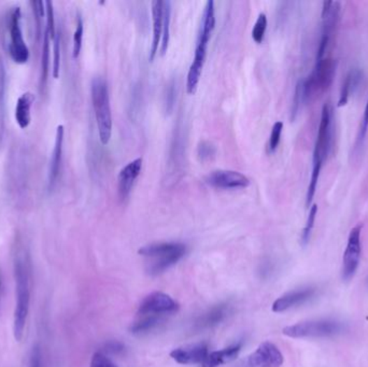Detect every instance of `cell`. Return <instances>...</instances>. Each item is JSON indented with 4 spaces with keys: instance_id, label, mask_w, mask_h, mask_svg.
I'll return each mask as SVG.
<instances>
[{
    "instance_id": "6da1fadb",
    "label": "cell",
    "mask_w": 368,
    "mask_h": 367,
    "mask_svg": "<svg viewBox=\"0 0 368 367\" xmlns=\"http://www.w3.org/2000/svg\"><path fill=\"white\" fill-rule=\"evenodd\" d=\"M15 301L13 335L15 340L21 341L25 330L26 321L31 301V269L26 257L17 255L15 260Z\"/></svg>"
},
{
    "instance_id": "7a4b0ae2",
    "label": "cell",
    "mask_w": 368,
    "mask_h": 367,
    "mask_svg": "<svg viewBox=\"0 0 368 367\" xmlns=\"http://www.w3.org/2000/svg\"><path fill=\"white\" fill-rule=\"evenodd\" d=\"M186 245L180 243H160L145 246L139 249L138 253L149 260L147 271L156 276L164 273L174 267L184 255Z\"/></svg>"
},
{
    "instance_id": "3957f363",
    "label": "cell",
    "mask_w": 368,
    "mask_h": 367,
    "mask_svg": "<svg viewBox=\"0 0 368 367\" xmlns=\"http://www.w3.org/2000/svg\"><path fill=\"white\" fill-rule=\"evenodd\" d=\"M91 94L99 139L103 146H107L112 135V113H111L110 97H109L106 80L101 77L93 79Z\"/></svg>"
},
{
    "instance_id": "277c9868",
    "label": "cell",
    "mask_w": 368,
    "mask_h": 367,
    "mask_svg": "<svg viewBox=\"0 0 368 367\" xmlns=\"http://www.w3.org/2000/svg\"><path fill=\"white\" fill-rule=\"evenodd\" d=\"M336 61L323 59L316 61L314 70L307 79H304V98L305 103L314 95L323 94L333 84L335 78Z\"/></svg>"
},
{
    "instance_id": "5b68a950",
    "label": "cell",
    "mask_w": 368,
    "mask_h": 367,
    "mask_svg": "<svg viewBox=\"0 0 368 367\" xmlns=\"http://www.w3.org/2000/svg\"><path fill=\"white\" fill-rule=\"evenodd\" d=\"M343 323L334 320H314L296 323L284 327L282 333L291 338H312V337H332L343 333Z\"/></svg>"
},
{
    "instance_id": "8992f818",
    "label": "cell",
    "mask_w": 368,
    "mask_h": 367,
    "mask_svg": "<svg viewBox=\"0 0 368 367\" xmlns=\"http://www.w3.org/2000/svg\"><path fill=\"white\" fill-rule=\"evenodd\" d=\"M21 22V8H13L11 15H10L9 22V53L12 61L20 65L26 64L29 59V49L24 40Z\"/></svg>"
},
{
    "instance_id": "52a82bcc",
    "label": "cell",
    "mask_w": 368,
    "mask_h": 367,
    "mask_svg": "<svg viewBox=\"0 0 368 367\" xmlns=\"http://www.w3.org/2000/svg\"><path fill=\"white\" fill-rule=\"evenodd\" d=\"M361 231V225L354 226L348 237L347 247L344 253L343 269H341L343 279L346 281L351 280L359 267L362 252Z\"/></svg>"
},
{
    "instance_id": "ba28073f",
    "label": "cell",
    "mask_w": 368,
    "mask_h": 367,
    "mask_svg": "<svg viewBox=\"0 0 368 367\" xmlns=\"http://www.w3.org/2000/svg\"><path fill=\"white\" fill-rule=\"evenodd\" d=\"M178 309V303L172 297L163 292H153L141 301L138 315L142 317L146 315L162 317L164 315L176 313Z\"/></svg>"
},
{
    "instance_id": "9c48e42d",
    "label": "cell",
    "mask_w": 368,
    "mask_h": 367,
    "mask_svg": "<svg viewBox=\"0 0 368 367\" xmlns=\"http://www.w3.org/2000/svg\"><path fill=\"white\" fill-rule=\"evenodd\" d=\"M332 128H333V124H332L331 107L325 104L322 108L321 120H320L317 140H316L314 150V156L321 158L323 162L331 152L332 136H333Z\"/></svg>"
},
{
    "instance_id": "30bf717a",
    "label": "cell",
    "mask_w": 368,
    "mask_h": 367,
    "mask_svg": "<svg viewBox=\"0 0 368 367\" xmlns=\"http://www.w3.org/2000/svg\"><path fill=\"white\" fill-rule=\"evenodd\" d=\"M284 356L276 345L264 341L246 360V367H280Z\"/></svg>"
},
{
    "instance_id": "8fae6325",
    "label": "cell",
    "mask_w": 368,
    "mask_h": 367,
    "mask_svg": "<svg viewBox=\"0 0 368 367\" xmlns=\"http://www.w3.org/2000/svg\"><path fill=\"white\" fill-rule=\"evenodd\" d=\"M206 182L212 188L222 190L246 188L250 186L248 177L234 170H216L206 177Z\"/></svg>"
},
{
    "instance_id": "7c38bea8",
    "label": "cell",
    "mask_w": 368,
    "mask_h": 367,
    "mask_svg": "<svg viewBox=\"0 0 368 367\" xmlns=\"http://www.w3.org/2000/svg\"><path fill=\"white\" fill-rule=\"evenodd\" d=\"M208 353V345L198 343L174 349L170 352V357L179 364L193 365L204 362Z\"/></svg>"
},
{
    "instance_id": "4fadbf2b",
    "label": "cell",
    "mask_w": 368,
    "mask_h": 367,
    "mask_svg": "<svg viewBox=\"0 0 368 367\" xmlns=\"http://www.w3.org/2000/svg\"><path fill=\"white\" fill-rule=\"evenodd\" d=\"M316 294L314 287H304V289L294 290L291 292L282 295L279 299H276L272 304V311L274 313H284L288 309L303 305L306 301L311 299Z\"/></svg>"
},
{
    "instance_id": "5bb4252c",
    "label": "cell",
    "mask_w": 368,
    "mask_h": 367,
    "mask_svg": "<svg viewBox=\"0 0 368 367\" xmlns=\"http://www.w3.org/2000/svg\"><path fill=\"white\" fill-rule=\"evenodd\" d=\"M142 168V158H139L128 163L119 174V195L122 200H126L131 194L133 186Z\"/></svg>"
},
{
    "instance_id": "9a60e30c",
    "label": "cell",
    "mask_w": 368,
    "mask_h": 367,
    "mask_svg": "<svg viewBox=\"0 0 368 367\" xmlns=\"http://www.w3.org/2000/svg\"><path fill=\"white\" fill-rule=\"evenodd\" d=\"M207 49H208V45L196 43L194 59L189 70L188 80H186V92L189 95L195 94L196 92L203 68H204L205 61H206Z\"/></svg>"
},
{
    "instance_id": "2e32d148",
    "label": "cell",
    "mask_w": 368,
    "mask_h": 367,
    "mask_svg": "<svg viewBox=\"0 0 368 367\" xmlns=\"http://www.w3.org/2000/svg\"><path fill=\"white\" fill-rule=\"evenodd\" d=\"M64 135H65V128H64L63 125H59L57 128V134H55L54 149H53V152H52L51 160H50V191L54 188L57 182V178H59V170H61V158H63Z\"/></svg>"
},
{
    "instance_id": "e0dca14e",
    "label": "cell",
    "mask_w": 368,
    "mask_h": 367,
    "mask_svg": "<svg viewBox=\"0 0 368 367\" xmlns=\"http://www.w3.org/2000/svg\"><path fill=\"white\" fill-rule=\"evenodd\" d=\"M163 15H164V1H152L153 39L150 50V61H154L161 47L163 35Z\"/></svg>"
},
{
    "instance_id": "ac0fdd59",
    "label": "cell",
    "mask_w": 368,
    "mask_h": 367,
    "mask_svg": "<svg viewBox=\"0 0 368 367\" xmlns=\"http://www.w3.org/2000/svg\"><path fill=\"white\" fill-rule=\"evenodd\" d=\"M35 103V95L26 92L19 97L15 106V121L21 130H26L31 123V107Z\"/></svg>"
},
{
    "instance_id": "d6986e66",
    "label": "cell",
    "mask_w": 368,
    "mask_h": 367,
    "mask_svg": "<svg viewBox=\"0 0 368 367\" xmlns=\"http://www.w3.org/2000/svg\"><path fill=\"white\" fill-rule=\"evenodd\" d=\"M242 344H236L222 350L208 353V356L203 362V367H218L236 360L242 350Z\"/></svg>"
},
{
    "instance_id": "ffe728a7",
    "label": "cell",
    "mask_w": 368,
    "mask_h": 367,
    "mask_svg": "<svg viewBox=\"0 0 368 367\" xmlns=\"http://www.w3.org/2000/svg\"><path fill=\"white\" fill-rule=\"evenodd\" d=\"M216 27V15H214V3L212 0L207 1L205 6L204 13H203L202 25H200V33L197 40L204 41L209 43L212 33Z\"/></svg>"
},
{
    "instance_id": "44dd1931",
    "label": "cell",
    "mask_w": 368,
    "mask_h": 367,
    "mask_svg": "<svg viewBox=\"0 0 368 367\" xmlns=\"http://www.w3.org/2000/svg\"><path fill=\"white\" fill-rule=\"evenodd\" d=\"M6 93H7V73L5 64L0 57V144L5 134Z\"/></svg>"
},
{
    "instance_id": "7402d4cb",
    "label": "cell",
    "mask_w": 368,
    "mask_h": 367,
    "mask_svg": "<svg viewBox=\"0 0 368 367\" xmlns=\"http://www.w3.org/2000/svg\"><path fill=\"white\" fill-rule=\"evenodd\" d=\"M323 160L317 156H312V172L310 176L309 186H308L307 195H306V206L311 205L316 192H317L318 181H319L320 172H321Z\"/></svg>"
},
{
    "instance_id": "603a6c76",
    "label": "cell",
    "mask_w": 368,
    "mask_h": 367,
    "mask_svg": "<svg viewBox=\"0 0 368 367\" xmlns=\"http://www.w3.org/2000/svg\"><path fill=\"white\" fill-rule=\"evenodd\" d=\"M228 313V307L226 305L214 307L200 319V325L202 327H214V325L224 320Z\"/></svg>"
},
{
    "instance_id": "cb8c5ba5",
    "label": "cell",
    "mask_w": 368,
    "mask_h": 367,
    "mask_svg": "<svg viewBox=\"0 0 368 367\" xmlns=\"http://www.w3.org/2000/svg\"><path fill=\"white\" fill-rule=\"evenodd\" d=\"M170 15H172V3L164 1V15H163V35L161 41V54H166L170 37Z\"/></svg>"
},
{
    "instance_id": "d4e9b609",
    "label": "cell",
    "mask_w": 368,
    "mask_h": 367,
    "mask_svg": "<svg viewBox=\"0 0 368 367\" xmlns=\"http://www.w3.org/2000/svg\"><path fill=\"white\" fill-rule=\"evenodd\" d=\"M50 43H51V38H50L47 31H45V33H43V54H41V87H45L47 82V77H49Z\"/></svg>"
},
{
    "instance_id": "484cf974",
    "label": "cell",
    "mask_w": 368,
    "mask_h": 367,
    "mask_svg": "<svg viewBox=\"0 0 368 367\" xmlns=\"http://www.w3.org/2000/svg\"><path fill=\"white\" fill-rule=\"evenodd\" d=\"M161 317L156 315H146L140 321L131 325V331L133 334H145L150 332L160 323Z\"/></svg>"
},
{
    "instance_id": "4316f807",
    "label": "cell",
    "mask_w": 368,
    "mask_h": 367,
    "mask_svg": "<svg viewBox=\"0 0 368 367\" xmlns=\"http://www.w3.org/2000/svg\"><path fill=\"white\" fill-rule=\"evenodd\" d=\"M83 35H84V24L81 15H78L77 27H75V33H73V57L77 59L80 57L81 50H82Z\"/></svg>"
},
{
    "instance_id": "83f0119b",
    "label": "cell",
    "mask_w": 368,
    "mask_h": 367,
    "mask_svg": "<svg viewBox=\"0 0 368 367\" xmlns=\"http://www.w3.org/2000/svg\"><path fill=\"white\" fill-rule=\"evenodd\" d=\"M368 132V98L366 101L365 109H364L363 118H362L361 125H360L359 132H358L357 140L354 144V151L360 152L363 148L365 142L366 135Z\"/></svg>"
},
{
    "instance_id": "f1b7e54d",
    "label": "cell",
    "mask_w": 368,
    "mask_h": 367,
    "mask_svg": "<svg viewBox=\"0 0 368 367\" xmlns=\"http://www.w3.org/2000/svg\"><path fill=\"white\" fill-rule=\"evenodd\" d=\"M61 73V33L57 31L53 39V78L59 79Z\"/></svg>"
},
{
    "instance_id": "f546056e",
    "label": "cell",
    "mask_w": 368,
    "mask_h": 367,
    "mask_svg": "<svg viewBox=\"0 0 368 367\" xmlns=\"http://www.w3.org/2000/svg\"><path fill=\"white\" fill-rule=\"evenodd\" d=\"M267 29V17L265 13H260L256 20V25L252 29V38L256 43H262Z\"/></svg>"
},
{
    "instance_id": "4dcf8cb0",
    "label": "cell",
    "mask_w": 368,
    "mask_h": 367,
    "mask_svg": "<svg viewBox=\"0 0 368 367\" xmlns=\"http://www.w3.org/2000/svg\"><path fill=\"white\" fill-rule=\"evenodd\" d=\"M45 19H47V24H45V31L49 33L51 40L57 35V27H55V17H54V8H53V3L52 1H45Z\"/></svg>"
},
{
    "instance_id": "1f68e13d",
    "label": "cell",
    "mask_w": 368,
    "mask_h": 367,
    "mask_svg": "<svg viewBox=\"0 0 368 367\" xmlns=\"http://www.w3.org/2000/svg\"><path fill=\"white\" fill-rule=\"evenodd\" d=\"M318 214V206L314 204L310 207L309 214H308L307 222H306L305 227L303 230V234H302V244L304 246L307 245L309 241L310 236H311L312 229H314V222H316V218Z\"/></svg>"
},
{
    "instance_id": "d6a6232c",
    "label": "cell",
    "mask_w": 368,
    "mask_h": 367,
    "mask_svg": "<svg viewBox=\"0 0 368 367\" xmlns=\"http://www.w3.org/2000/svg\"><path fill=\"white\" fill-rule=\"evenodd\" d=\"M303 104H305V98H304V79H300L295 87L293 106H292V120H295L298 111H300V107Z\"/></svg>"
},
{
    "instance_id": "836d02e7",
    "label": "cell",
    "mask_w": 368,
    "mask_h": 367,
    "mask_svg": "<svg viewBox=\"0 0 368 367\" xmlns=\"http://www.w3.org/2000/svg\"><path fill=\"white\" fill-rule=\"evenodd\" d=\"M282 130H284V123L281 121L274 123L272 126V133H270V142H268V152L274 153L277 150L281 139Z\"/></svg>"
},
{
    "instance_id": "e575fe53",
    "label": "cell",
    "mask_w": 368,
    "mask_h": 367,
    "mask_svg": "<svg viewBox=\"0 0 368 367\" xmlns=\"http://www.w3.org/2000/svg\"><path fill=\"white\" fill-rule=\"evenodd\" d=\"M197 153L202 160H212L216 156V147L209 142H200Z\"/></svg>"
},
{
    "instance_id": "d590c367",
    "label": "cell",
    "mask_w": 368,
    "mask_h": 367,
    "mask_svg": "<svg viewBox=\"0 0 368 367\" xmlns=\"http://www.w3.org/2000/svg\"><path fill=\"white\" fill-rule=\"evenodd\" d=\"M351 95V87H350L349 78L346 77L345 81H344L343 85H341V89H340L337 107H339V108L345 107L348 104V101H349Z\"/></svg>"
},
{
    "instance_id": "8d00e7d4",
    "label": "cell",
    "mask_w": 368,
    "mask_h": 367,
    "mask_svg": "<svg viewBox=\"0 0 368 367\" xmlns=\"http://www.w3.org/2000/svg\"><path fill=\"white\" fill-rule=\"evenodd\" d=\"M89 367H117L108 357L105 356L103 352L95 353L91 358Z\"/></svg>"
},
{
    "instance_id": "74e56055",
    "label": "cell",
    "mask_w": 368,
    "mask_h": 367,
    "mask_svg": "<svg viewBox=\"0 0 368 367\" xmlns=\"http://www.w3.org/2000/svg\"><path fill=\"white\" fill-rule=\"evenodd\" d=\"M166 99H165V106H166V111L170 112L172 107H174L175 97H176V90H175V82L169 83L167 87Z\"/></svg>"
},
{
    "instance_id": "f35d334b",
    "label": "cell",
    "mask_w": 368,
    "mask_h": 367,
    "mask_svg": "<svg viewBox=\"0 0 368 367\" xmlns=\"http://www.w3.org/2000/svg\"><path fill=\"white\" fill-rule=\"evenodd\" d=\"M29 367H41V351L38 345L34 346L33 350H31Z\"/></svg>"
},
{
    "instance_id": "ab89813d",
    "label": "cell",
    "mask_w": 368,
    "mask_h": 367,
    "mask_svg": "<svg viewBox=\"0 0 368 367\" xmlns=\"http://www.w3.org/2000/svg\"><path fill=\"white\" fill-rule=\"evenodd\" d=\"M108 350L112 351V352H117V351L123 350V346L119 343H112V344L109 345Z\"/></svg>"
},
{
    "instance_id": "60d3db41",
    "label": "cell",
    "mask_w": 368,
    "mask_h": 367,
    "mask_svg": "<svg viewBox=\"0 0 368 367\" xmlns=\"http://www.w3.org/2000/svg\"><path fill=\"white\" fill-rule=\"evenodd\" d=\"M1 289H3V275H1V271H0V297H1Z\"/></svg>"
}]
</instances>
